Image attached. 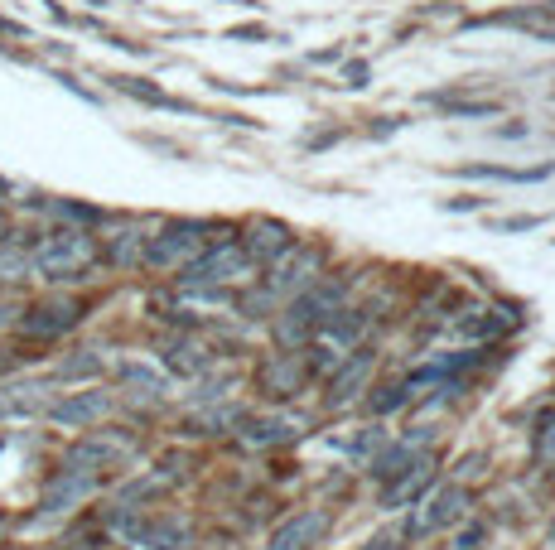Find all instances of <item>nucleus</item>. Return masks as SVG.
I'll return each instance as SVG.
<instances>
[{"mask_svg":"<svg viewBox=\"0 0 555 550\" xmlns=\"http://www.w3.org/2000/svg\"><path fill=\"white\" fill-rule=\"evenodd\" d=\"M116 87L121 92H131V97H140V102H150V107H174L160 87H150V83H136V78H116Z\"/></svg>","mask_w":555,"mask_h":550,"instance_id":"bb28decb","label":"nucleus"},{"mask_svg":"<svg viewBox=\"0 0 555 550\" xmlns=\"http://www.w3.org/2000/svg\"><path fill=\"white\" fill-rule=\"evenodd\" d=\"M367 377H372V353H353V358H343L338 367H333V377H329V401H333V406H348L362 386H367Z\"/></svg>","mask_w":555,"mask_h":550,"instance_id":"4468645a","label":"nucleus"},{"mask_svg":"<svg viewBox=\"0 0 555 550\" xmlns=\"http://www.w3.org/2000/svg\"><path fill=\"white\" fill-rule=\"evenodd\" d=\"M309 338H314V329H309L305 319H295L290 309L276 319V343L280 348H300V343H309Z\"/></svg>","mask_w":555,"mask_h":550,"instance_id":"a878e982","label":"nucleus"},{"mask_svg":"<svg viewBox=\"0 0 555 550\" xmlns=\"http://www.w3.org/2000/svg\"><path fill=\"white\" fill-rule=\"evenodd\" d=\"M97 488V473H83V468H58V478L44 488V517H54V512H68V507H78L87 493Z\"/></svg>","mask_w":555,"mask_h":550,"instance_id":"9b49d317","label":"nucleus"},{"mask_svg":"<svg viewBox=\"0 0 555 550\" xmlns=\"http://www.w3.org/2000/svg\"><path fill=\"white\" fill-rule=\"evenodd\" d=\"M319 531H324V512H300L271 536V550H305Z\"/></svg>","mask_w":555,"mask_h":550,"instance_id":"f3484780","label":"nucleus"},{"mask_svg":"<svg viewBox=\"0 0 555 550\" xmlns=\"http://www.w3.org/2000/svg\"><path fill=\"white\" fill-rule=\"evenodd\" d=\"M531 454L536 464H555V411H546L536 420V435H531Z\"/></svg>","mask_w":555,"mask_h":550,"instance_id":"393cba45","label":"nucleus"},{"mask_svg":"<svg viewBox=\"0 0 555 550\" xmlns=\"http://www.w3.org/2000/svg\"><path fill=\"white\" fill-rule=\"evenodd\" d=\"M367 83V63H348V87H362Z\"/></svg>","mask_w":555,"mask_h":550,"instance_id":"f704fd0d","label":"nucleus"},{"mask_svg":"<svg viewBox=\"0 0 555 550\" xmlns=\"http://www.w3.org/2000/svg\"><path fill=\"white\" fill-rule=\"evenodd\" d=\"M362 550H396V546H391L387 536H377V541H367V546H362Z\"/></svg>","mask_w":555,"mask_h":550,"instance_id":"e433bc0d","label":"nucleus"},{"mask_svg":"<svg viewBox=\"0 0 555 550\" xmlns=\"http://www.w3.org/2000/svg\"><path fill=\"white\" fill-rule=\"evenodd\" d=\"M5 531H10V522H5V517H0V541H5Z\"/></svg>","mask_w":555,"mask_h":550,"instance_id":"4c0bfd02","label":"nucleus"},{"mask_svg":"<svg viewBox=\"0 0 555 550\" xmlns=\"http://www.w3.org/2000/svg\"><path fill=\"white\" fill-rule=\"evenodd\" d=\"M469 512V488L464 483H449V488H435V493L420 502L416 517H406V541H425V536H435L444 526H454L459 517Z\"/></svg>","mask_w":555,"mask_h":550,"instance_id":"20e7f679","label":"nucleus"},{"mask_svg":"<svg viewBox=\"0 0 555 550\" xmlns=\"http://www.w3.org/2000/svg\"><path fill=\"white\" fill-rule=\"evenodd\" d=\"M300 435L295 420L285 415H256V420H242V444L247 449H276V444H290Z\"/></svg>","mask_w":555,"mask_h":550,"instance_id":"2eb2a0df","label":"nucleus"},{"mask_svg":"<svg viewBox=\"0 0 555 550\" xmlns=\"http://www.w3.org/2000/svg\"><path fill=\"white\" fill-rule=\"evenodd\" d=\"M39 411H49V386L44 382L0 386V415H39Z\"/></svg>","mask_w":555,"mask_h":550,"instance_id":"dca6fc26","label":"nucleus"},{"mask_svg":"<svg viewBox=\"0 0 555 550\" xmlns=\"http://www.w3.org/2000/svg\"><path fill=\"white\" fill-rule=\"evenodd\" d=\"M478 203H483V198H444V208H449V213H473Z\"/></svg>","mask_w":555,"mask_h":550,"instance_id":"473e14b6","label":"nucleus"},{"mask_svg":"<svg viewBox=\"0 0 555 550\" xmlns=\"http://www.w3.org/2000/svg\"><path fill=\"white\" fill-rule=\"evenodd\" d=\"M290 247H295V232H290L280 218H256L247 227V242H242V251H247L256 266H271V261H280Z\"/></svg>","mask_w":555,"mask_h":550,"instance_id":"0eeeda50","label":"nucleus"},{"mask_svg":"<svg viewBox=\"0 0 555 550\" xmlns=\"http://www.w3.org/2000/svg\"><path fill=\"white\" fill-rule=\"evenodd\" d=\"M430 483H435V454H416V459L382 488V507H387V512H396V507H416Z\"/></svg>","mask_w":555,"mask_h":550,"instance_id":"423d86ee","label":"nucleus"},{"mask_svg":"<svg viewBox=\"0 0 555 550\" xmlns=\"http://www.w3.org/2000/svg\"><path fill=\"white\" fill-rule=\"evenodd\" d=\"M459 338H502V333H512V319H502L498 309H469L459 324H454Z\"/></svg>","mask_w":555,"mask_h":550,"instance_id":"6ab92c4d","label":"nucleus"},{"mask_svg":"<svg viewBox=\"0 0 555 550\" xmlns=\"http://www.w3.org/2000/svg\"><path fill=\"white\" fill-rule=\"evenodd\" d=\"M541 222H546V218H531V213H527V218H502L498 232H536Z\"/></svg>","mask_w":555,"mask_h":550,"instance_id":"7c9ffc66","label":"nucleus"},{"mask_svg":"<svg viewBox=\"0 0 555 550\" xmlns=\"http://www.w3.org/2000/svg\"><path fill=\"white\" fill-rule=\"evenodd\" d=\"M107 411H111V396H107V391H78V396H68V401L49 406V420L68 425V430H78V425H97V420H102Z\"/></svg>","mask_w":555,"mask_h":550,"instance_id":"ddd939ff","label":"nucleus"},{"mask_svg":"<svg viewBox=\"0 0 555 550\" xmlns=\"http://www.w3.org/2000/svg\"><path fill=\"white\" fill-rule=\"evenodd\" d=\"M121 382L145 391V396H165V377H160L155 367H140V362H126V367H121Z\"/></svg>","mask_w":555,"mask_h":550,"instance_id":"5701e85b","label":"nucleus"},{"mask_svg":"<svg viewBox=\"0 0 555 550\" xmlns=\"http://www.w3.org/2000/svg\"><path fill=\"white\" fill-rule=\"evenodd\" d=\"M227 386H232V382H203L194 391V401H218V396H227Z\"/></svg>","mask_w":555,"mask_h":550,"instance_id":"2f4dec72","label":"nucleus"},{"mask_svg":"<svg viewBox=\"0 0 555 550\" xmlns=\"http://www.w3.org/2000/svg\"><path fill=\"white\" fill-rule=\"evenodd\" d=\"M256 382L271 396H295L305 386V362L295 358V353H276V358H266L256 367Z\"/></svg>","mask_w":555,"mask_h":550,"instance_id":"f8f14e48","label":"nucleus"},{"mask_svg":"<svg viewBox=\"0 0 555 550\" xmlns=\"http://www.w3.org/2000/svg\"><path fill=\"white\" fill-rule=\"evenodd\" d=\"M203 237H208V222H169L160 237L145 242V266H155V271H184L194 256H203Z\"/></svg>","mask_w":555,"mask_h":550,"instance_id":"f03ea898","label":"nucleus"},{"mask_svg":"<svg viewBox=\"0 0 555 550\" xmlns=\"http://www.w3.org/2000/svg\"><path fill=\"white\" fill-rule=\"evenodd\" d=\"M232 34H237V39H266V29L261 25H242V29H232Z\"/></svg>","mask_w":555,"mask_h":550,"instance_id":"c9c22d12","label":"nucleus"},{"mask_svg":"<svg viewBox=\"0 0 555 550\" xmlns=\"http://www.w3.org/2000/svg\"><path fill=\"white\" fill-rule=\"evenodd\" d=\"M251 271H256V261L242 251V242H222V247L194 256L179 280L194 285V290H208V285H227V280H247Z\"/></svg>","mask_w":555,"mask_h":550,"instance_id":"7ed1b4c3","label":"nucleus"},{"mask_svg":"<svg viewBox=\"0 0 555 550\" xmlns=\"http://www.w3.org/2000/svg\"><path fill=\"white\" fill-rule=\"evenodd\" d=\"M551 546H555V522H551Z\"/></svg>","mask_w":555,"mask_h":550,"instance_id":"58836bf2","label":"nucleus"},{"mask_svg":"<svg viewBox=\"0 0 555 550\" xmlns=\"http://www.w3.org/2000/svg\"><path fill=\"white\" fill-rule=\"evenodd\" d=\"M444 111H449V116H493L498 102H449V97H444Z\"/></svg>","mask_w":555,"mask_h":550,"instance_id":"c85d7f7f","label":"nucleus"},{"mask_svg":"<svg viewBox=\"0 0 555 550\" xmlns=\"http://www.w3.org/2000/svg\"><path fill=\"white\" fill-rule=\"evenodd\" d=\"M92 372H102V353H92V348L58 367V377H92Z\"/></svg>","mask_w":555,"mask_h":550,"instance_id":"cd10ccee","label":"nucleus"},{"mask_svg":"<svg viewBox=\"0 0 555 550\" xmlns=\"http://www.w3.org/2000/svg\"><path fill=\"white\" fill-rule=\"evenodd\" d=\"M420 449H411V444H391L387 454H377V459H372V464H367V473H372V478H377V483H391V478H396V473H401V468L411 464V459H416Z\"/></svg>","mask_w":555,"mask_h":550,"instance_id":"412c9836","label":"nucleus"},{"mask_svg":"<svg viewBox=\"0 0 555 550\" xmlns=\"http://www.w3.org/2000/svg\"><path fill=\"white\" fill-rule=\"evenodd\" d=\"M377 444H382V430H367V435H358L353 454H367V449H377Z\"/></svg>","mask_w":555,"mask_h":550,"instance_id":"72a5a7b5","label":"nucleus"},{"mask_svg":"<svg viewBox=\"0 0 555 550\" xmlns=\"http://www.w3.org/2000/svg\"><path fill=\"white\" fill-rule=\"evenodd\" d=\"M145 242H150V237H145L140 227H126V232H116L107 261L116 266V271H131V266H140V261H145Z\"/></svg>","mask_w":555,"mask_h":550,"instance_id":"aec40b11","label":"nucleus"},{"mask_svg":"<svg viewBox=\"0 0 555 550\" xmlns=\"http://www.w3.org/2000/svg\"><path fill=\"white\" fill-rule=\"evenodd\" d=\"M78 319H83V304L49 300V304H34V309L25 314V324H20V329H25L29 338H58V333L73 329Z\"/></svg>","mask_w":555,"mask_h":550,"instance_id":"9d476101","label":"nucleus"},{"mask_svg":"<svg viewBox=\"0 0 555 550\" xmlns=\"http://www.w3.org/2000/svg\"><path fill=\"white\" fill-rule=\"evenodd\" d=\"M362 329H367V314L362 309H333V314H324L319 324H314V338H319V348H333L338 358H343V348H353L362 338Z\"/></svg>","mask_w":555,"mask_h":550,"instance_id":"1a4fd4ad","label":"nucleus"},{"mask_svg":"<svg viewBox=\"0 0 555 550\" xmlns=\"http://www.w3.org/2000/svg\"><path fill=\"white\" fill-rule=\"evenodd\" d=\"M126 541L136 550H198L194 531L179 522H126Z\"/></svg>","mask_w":555,"mask_h":550,"instance_id":"6e6552de","label":"nucleus"},{"mask_svg":"<svg viewBox=\"0 0 555 550\" xmlns=\"http://www.w3.org/2000/svg\"><path fill=\"white\" fill-rule=\"evenodd\" d=\"M242 420H247V411H242V406H213V411H203L194 420L198 430H203V435H227V430H232V425H242Z\"/></svg>","mask_w":555,"mask_h":550,"instance_id":"4be33fe9","label":"nucleus"},{"mask_svg":"<svg viewBox=\"0 0 555 550\" xmlns=\"http://www.w3.org/2000/svg\"><path fill=\"white\" fill-rule=\"evenodd\" d=\"M319 261H324V256L314 247H300L295 256L285 251L276 266H271V275H266V290H271L276 300L280 295H300V290H309V285L319 280Z\"/></svg>","mask_w":555,"mask_h":550,"instance_id":"39448f33","label":"nucleus"},{"mask_svg":"<svg viewBox=\"0 0 555 550\" xmlns=\"http://www.w3.org/2000/svg\"><path fill=\"white\" fill-rule=\"evenodd\" d=\"M208 348L194 343V338H169L165 343V367L169 372H179V377H198L203 367H208Z\"/></svg>","mask_w":555,"mask_h":550,"instance_id":"a211bd4d","label":"nucleus"},{"mask_svg":"<svg viewBox=\"0 0 555 550\" xmlns=\"http://www.w3.org/2000/svg\"><path fill=\"white\" fill-rule=\"evenodd\" d=\"M411 391H416L411 382H391V386H382L377 396H367V411H372V415H391L396 406H406V401H411Z\"/></svg>","mask_w":555,"mask_h":550,"instance_id":"b1692460","label":"nucleus"},{"mask_svg":"<svg viewBox=\"0 0 555 550\" xmlns=\"http://www.w3.org/2000/svg\"><path fill=\"white\" fill-rule=\"evenodd\" d=\"M92 256H97V242H92L87 232H78V227H68V232L44 237L29 266L44 275V280H78V275L92 266Z\"/></svg>","mask_w":555,"mask_h":550,"instance_id":"f257e3e1","label":"nucleus"},{"mask_svg":"<svg viewBox=\"0 0 555 550\" xmlns=\"http://www.w3.org/2000/svg\"><path fill=\"white\" fill-rule=\"evenodd\" d=\"M483 536H488V526H464V531H459V536H454V550H478L483 546Z\"/></svg>","mask_w":555,"mask_h":550,"instance_id":"c756f323","label":"nucleus"}]
</instances>
